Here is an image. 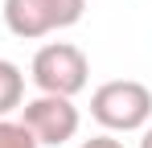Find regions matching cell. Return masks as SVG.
Masks as SVG:
<instances>
[{
    "mask_svg": "<svg viewBox=\"0 0 152 148\" xmlns=\"http://www.w3.org/2000/svg\"><path fill=\"white\" fill-rule=\"evenodd\" d=\"M78 148H124V144H119L111 132H103V136H91V140H82Z\"/></svg>",
    "mask_w": 152,
    "mask_h": 148,
    "instance_id": "cell-7",
    "label": "cell"
},
{
    "mask_svg": "<svg viewBox=\"0 0 152 148\" xmlns=\"http://www.w3.org/2000/svg\"><path fill=\"white\" fill-rule=\"evenodd\" d=\"M29 78L41 95H62V99H74L86 91L91 82V62L86 53L70 41H50L33 53V66H29Z\"/></svg>",
    "mask_w": 152,
    "mask_h": 148,
    "instance_id": "cell-2",
    "label": "cell"
},
{
    "mask_svg": "<svg viewBox=\"0 0 152 148\" xmlns=\"http://www.w3.org/2000/svg\"><path fill=\"white\" fill-rule=\"evenodd\" d=\"M21 123L33 132V140H37L41 148H58V144H66V140L78 136L82 115H78L74 99L37 95V99H29L25 107H21Z\"/></svg>",
    "mask_w": 152,
    "mask_h": 148,
    "instance_id": "cell-4",
    "label": "cell"
},
{
    "mask_svg": "<svg viewBox=\"0 0 152 148\" xmlns=\"http://www.w3.org/2000/svg\"><path fill=\"white\" fill-rule=\"evenodd\" d=\"M21 103H25V74L17 62L0 58V119H8Z\"/></svg>",
    "mask_w": 152,
    "mask_h": 148,
    "instance_id": "cell-5",
    "label": "cell"
},
{
    "mask_svg": "<svg viewBox=\"0 0 152 148\" xmlns=\"http://www.w3.org/2000/svg\"><path fill=\"white\" fill-rule=\"evenodd\" d=\"M0 148H41L21 119H0Z\"/></svg>",
    "mask_w": 152,
    "mask_h": 148,
    "instance_id": "cell-6",
    "label": "cell"
},
{
    "mask_svg": "<svg viewBox=\"0 0 152 148\" xmlns=\"http://www.w3.org/2000/svg\"><path fill=\"white\" fill-rule=\"evenodd\" d=\"M91 115L107 132H140L152 119V91L136 78H111V82L95 86Z\"/></svg>",
    "mask_w": 152,
    "mask_h": 148,
    "instance_id": "cell-1",
    "label": "cell"
},
{
    "mask_svg": "<svg viewBox=\"0 0 152 148\" xmlns=\"http://www.w3.org/2000/svg\"><path fill=\"white\" fill-rule=\"evenodd\" d=\"M140 148H152V127H144V140H140Z\"/></svg>",
    "mask_w": 152,
    "mask_h": 148,
    "instance_id": "cell-8",
    "label": "cell"
},
{
    "mask_svg": "<svg viewBox=\"0 0 152 148\" xmlns=\"http://www.w3.org/2000/svg\"><path fill=\"white\" fill-rule=\"evenodd\" d=\"M0 12H4V25L12 37L37 41V37L78 25L86 12V0H4Z\"/></svg>",
    "mask_w": 152,
    "mask_h": 148,
    "instance_id": "cell-3",
    "label": "cell"
}]
</instances>
